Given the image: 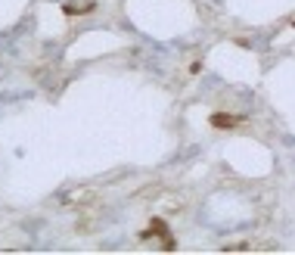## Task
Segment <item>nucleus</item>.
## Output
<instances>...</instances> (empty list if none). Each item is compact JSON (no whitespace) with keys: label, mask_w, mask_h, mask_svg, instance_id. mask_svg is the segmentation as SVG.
Masks as SVG:
<instances>
[{"label":"nucleus","mask_w":295,"mask_h":255,"mask_svg":"<svg viewBox=\"0 0 295 255\" xmlns=\"http://www.w3.org/2000/svg\"><path fill=\"white\" fill-rule=\"evenodd\" d=\"M152 234H159V237H165L162 240V249H174L177 243L168 237V227H165V221L162 218H152V224H149V230H143V237H152Z\"/></svg>","instance_id":"obj_1"},{"label":"nucleus","mask_w":295,"mask_h":255,"mask_svg":"<svg viewBox=\"0 0 295 255\" xmlns=\"http://www.w3.org/2000/svg\"><path fill=\"white\" fill-rule=\"evenodd\" d=\"M208 122H211V128H236V125H242V122H245V115H227V112H215Z\"/></svg>","instance_id":"obj_2"},{"label":"nucleus","mask_w":295,"mask_h":255,"mask_svg":"<svg viewBox=\"0 0 295 255\" xmlns=\"http://www.w3.org/2000/svg\"><path fill=\"white\" fill-rule=\"evenodd\" d=\"M90 9H93V3H65L62 13L65 16H84V13H90Z\"/></svg>","instance_id":"obj_3"}]
</instances>
